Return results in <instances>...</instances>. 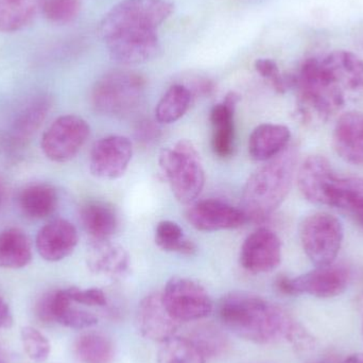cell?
<instances>
[{"instance_id":"cell-40","label":"cell","mask_w":363,"mask_h":363,"mask_svg":"<svg viewBox=\"0 0 363 363\" xmlns=\"http://www.w3.org/2000/svg\"><path fill=\"white\" fill-rule=\"evenodd\" d=\"M339 363H363V353L353 354Z\"/></svg>"},{"instance_id":"cell-3","label":"cell","mask_w":363,"mask_h":363,"mask_svg":"<svg viewBox=\"0 0 363 363\" xmlns=\"http://www.w3.org/2000/svg\"><path fill=\"white\" fill-rule=\"evenodd\" d=\"M296 87L298 113L307 123L328 121L345 106V91L330 80L317 57L302 64Z\"/></svg>"},{"instance_id":"cell-12","label":"cell","mask_w":363,"mask_h":363,"mask_svg":"<svg viewBox=\"0 0 363 363\" xmlns=\"http://www.w3.org/2000/svg\"><path fill=\"white\" fill-rule=\"evenodd\" d=\"M35 311L42 321L57 322L72 330H87L98 324V318L93 313L74 306L65 289L44 294L36 304Z\"/></svg>"},{"instance_id":"cell-25","label":"cell","mask_w":363,"mask_h":363,"mask_svg":"<svg viewBox=\"0 0 363 363\" xmlns=\"http://www.w3.org/2000/svg\"><path fill=\"white\" fill-rule=\"evenodd\" d=\"M81 223L91 241H106L116 232L118 218L111 205L89 202L81 208Z\"/></svg>"},{"instance_id":"cell-29","label":"cell","mask_w":363,"mask_h":363,"mask_svg":"<svg viewBox=\"0 0 363 363\" xmlns=\"http://www.w3.org/2000/svg\"><path fill=\"white\" fill-rule=\"evenodd\" d=\"M44 0H0V32L11 33L29 26L42 11Z\"/></svg>"},{"instance_id":"cell-39","label":"cell","mask_w":363,"mask_h":363,"mask_svg":"<svg viewBox=\"0 0 363 363\" xmlns=\"http://www.w3.org/2000/svg\"><path fill=\"white\" fill-rule=\"evenodd\" d=\"M13 315L8 303L0 296V330H8L12 326Z\"/></svg>"},{"instance_id":"cell-43","label":"cell","mask_w":363,"mask_h":363,"mask_svg":"<svg viewBox=\"0 0 363 363\" xmlns=\"http://www.w3.org/2000/svg\"><path fill=\"white\" fill-rule=\"evenodd\" d=\"M0 363H8V354L1 345H0Z\"/></svg>"},{"instance_id":"cell-8","label":"cell","mask_w":363,"mask_h":363,"mask_svg":"<svg viewBox=\"0 0 363 363\" xmlns=\"http://www.w3.org/2000/svg\"><path fill=\"white\" fill-rule=\"evenodd\" d=\"M351 279L349 269L340 264L317 267L301 277L290 279L279 277L275 281L277 290L286 296L308 294L319 298L340 296L347 290Z\"/></svg>"},{"instance_id":"cell-5","label":"cell","mask_w":363,"mask_h":363,"mask_svg":"<svg viewBox=\"0 0 363 363\" xmlns=\"http://www.w3.org/2000/svg\"><path fill=\"white\" fill-rule=\"evenodd\" d=\"M174 4L167 0H123L106 13L100 23L102 40L127 31H157L169 18Z\"/></svg>"},{"instance_id":"cell-45","label":"cell","mask_w":363,"mask_h":363,"mask_svg":"<svg viewBox=\"0 0 363 363\" xmlns=\"http://www.w3.org/2000/svg\"><path fill=\"white\" fill-rule=\"evenodd\" d=\"M362 335H363V325H362Z\"/></svg>"},{"instance_id":"cell-36","label":"cell","mask_w":363,"mask_h":363,"mask_svg":"<svg viewBox=\"0 0 363 363\" xmlns=\"http://www.w3.org/2000/svg\"><path fill=\"white\" fill-rule=\"evenodd\" d=\"M80 9V0H44L42 11L51 23L65 25L77 18Z\"/></svg>"},{"instance_id":"cell-22","label":"cell","mask_w":363,"mask_h":363,"mask_svg":"<svg viewBox=\"0 0 363 363\" xmlns=\"http://www.w3.org/2000/svg\"><path fill=\"white\" fill-rule=\"evenodd\" d=\"M238 101L239 96L230 91L211 112L213 129L211 146L215 155L222 159L230 157L234 150V112Z\"/></svg>"},{"instance_id":"cell-2","label":"cell","mask_w":363,"mask_h":363,"mask_svg":"<svg viewBox=\"0 0 363 363\" xmlns=\"http://www.w3.org/2000/svg\"><path fill=\"white\" fill-rule=\"evenodd\" d=\"M296 163V149L287 148L252 174L242 194V211L247 220L262 223L281 206L291 188Z\"/></svg>"},{"instance_id":"cell-9","label":"cell","mask_w":363,"mask_h":363,"mask_svg":"<svg viewBox=\"0 0 363 363\" xmlns=\"http://www.w3.org/2000/svg\"><path fill=\"white\" fill-rule=\"evenodd\" d=\"M164 304L178 322L204 319L213 309L208 291L194 279L174 277L166 284L162 294Z\"/></svg>"},{"instance_id":"cell-16","label":"cell","mask_w":363,"mask_h":363,"mask_svg":"<svg viewBox=\"0 0 363 363\" xmlns=\"http://www.w3.org/2000/svg\"><path fill=\"white\" fill-rule=\"evenodd\" d=\"M179 323L166 308L162 294L145 296L138 307L136 326L144 338L163 343L176 336Z\"/></svg>"},{"instance_id":"cell-27","label":"cell","mask_w":363,"mask_h":363,"mask_svg":"<svg viewBox=\"0 0 363 363\" xmlns=\"http://www.w3.org/2000/svg\"><path fill=\"white\" fill-rule=\"evenodd\" d=\"M31 259V241L23 230L10 228L0 233V268H25Z\"/></svg>"},{"instance_id":"cell-20","label":"cell","mask_w":363,"mask_h":363,"mask_svg":"<svg viewBox=\"0 0 363 363\" xmlns=\"http://www.w3.org/2000/svg\"><path fill=\"white\" fill-rule=\"evenodd\" d=\"M324 205L345 211L363 228V179L335 174L328 184Z\"/></svg>"},{"instance_id":"cell-33","label":"cell","mask_w":363,"mask_h":363,"mask_svg":"<svg viewBox=\"0 0 363 363\" xmlns=\"http://www.w3.org/2000/svg\"><path fill=\"white\" fill-rule=\"evenodd\" d=\"M188 338L200 350L207 362L223 355L228 349V340L225 335L220 328L211 324L194 328Z\"/></svg>"},{"instance_id":"cell-7","label":"cell","mask_w":363,"mask_h":363,"mask_svg":"<svg viewBox=\"0 0 363 363\" xmlns=\"http://www.w3.org/2000/svg\"><path fill=\"white\" fill-rule=\"evenodd\" d=\"M301 243L307 257L317 267L334 264L345 237L342 223L328 213L308 216L301 224Z\"/></svg>"},{"instance_id":"cell-14","label":"cell","mask_w":363,"mask_h":363,"mask_svg":"<svg viewBox=\"0 0 363 363\" xmlns=\"http://www.w3.org/2000/svg\"><path fill=\"white\" fill-rule=\"evenodd\" d=\"M281 260V239L268 228L252 233L241 247V266L253 274L271 272L279 266Z\"/></svg>"},{"instance_id":"cell-30","label":"cell","mask_w":363,"mask_h":363,"mask_svg":"<svg viewBox=\"0 0 363 363\" xmlns=\"http://www.w3.org/2000/svg\"><path fill=\"white\" fill-rule=\"evenodd\" d=\"M74 354L81 363H112L115 347L112 340L104 335L86 333L74 342Z\"/></svg>"},{"instance_id":"cell-32","label":"cell","mask_w":363,"mask_h":363,"mask_svg":"<svg viewBox=\"0 0 363 363\" xmlns=\"http://www.w3.org/2000/svg\"><path fill=\"white\" fill-rule=\"evenodd\" d=\"M161 345L157 363H207L206 358L189 338L174 336Z\"/></svg>"},{"instance_id":"cell-26","label":"cell","mask_w":363,"mask_h":363,"mask_svg":"<svg viewBox=\"0 0 363 363\" xmlns=\"http://www.w3.org/2000/svg\"><path fill=\"white\" fill-rule=\"evenodd\" d=\"M59 202L57 190L48 184H32L21 190L18 206L30 219L40 220L55 213Z\"/></svg>"},{"instance_id":"cell-35","label":"cell","mask_w":363,"mask_h":363,"mask_svg":"<svg viewBox=\"0 0 363 363\" xmlns=\"http://www.w3.org/2000/svg\"><path fill=\"white\" fill-rule=\"evenodd\" d=\"M21 343L28 357L35 362H44L50 355L51 345L43 333L32 326H25L21 330Z\"/></svg>"},{"instance_id":"cell-15","label":"cell","mask_w":363,"mask_h":363,"mask_svg":"<svg viewBox=\"0 0 363 363\" xmlns=\"http://www.w3.org/2000/svg\"><path fill=\"white\" fill-rule=\"evenodd\" d=\"M186 217L196 230L202 232L233 230L240 228L247 221L242 209L215 199L194 201L188 208Z\"/></svg>"},{"instance_id":"cell-11","label":"cell","mask_w":363,"mask_h":363,"mask_svg":"<svg viewBox=\"0 0 363 363\" xmlns=\"http://www.w3.org/2000/svg\"><path fill=\"white\" fill-rule=\"evenodd\" d=\"M133 155V147L125 136H106L94 145L89 159L91 174L101 180L123 176Z\"/></svg>"},{"instance_id":"cell-34","label":"cell","mask_w":363,"mask_h":363,"mask_svg":"<svg viewBox=\"0 0 363 363\" xmlns=\"http://www.w3.org/2000/svg\"><path fill=\"white\" fill-rule=\"evenodd\" d=\"M155 242L166 252L192 255L196 247L191 240L184 236L183 230L179 224L172 221H162L155 230Z\"/></svg>"},{"instance_id":"cell-13","label":"cell","mask_w":363,"mask_h":363,"mask_svg":"<svg viewBox=\"0 0 363 363\" xmlns=\"http://www.w3.org/2000/svg\"><path fill=\"white\" fill-rule=\"evenodd\" d=\"M104 40L111 57L123 65L150 61L160 51L157 31L119 32L104 38Z\"/></svg>"},{"instance_id":"cell-18","label":"cell","mask_w":363,"mask_h":363,"mask_svg":"<svg viewBox=\"0 0 363 363\" xmlns=\"http://www.w3.org/2000/svg\"><path fill=\"white\" fill-rule=\"evenodd\" d=\"M333 143L341 159L363 167V113L351 111L343 114L335 125Z\"/></svg>"},{"instance_id":"cell-1","label":"cell","mask_w":363,"mask_h":363,"mask_svg":"<svg viewBox=\"0 0 363 363\" xmlns=\"http://www.w3.org/2000/svg\"><path fill=\"white\" fill-rule=\"evenodd\" d=\"M218 313L226 328L256 345L289 342L300 324L281 307L249 292L226 294L220 301Z\"/></svg>"},{"instance_id":"cell-42","label":"cell","mask_w":363,"mask_h":363,"mask_svg":"<svg viewBox=\"0 0 363 363\" xmlns=\"http://www.w3.org/2000/svg\"><path fill=\"white\" fill-rule=\"evenodd\" d=\"M313 363H339V362L333 356H328V357L320 358Z\"/></svg>"},{"instance_id":"cell-17","label":"cell","mask_w":363,"mask_h":363,"mask_svg":"<svg viewBox=\"0 0 363 363\" xmlns=\"http://www.w3.org/2000/svg\"><path fill=\"white\" fill-rule=\"evenodd\" d=\"M78 241V232L72 222L55 219L38 230L35 247L43 259L57 262L72 255Z\"/></svg>"},{"instance_id":"cell-19","label":"cell","mask_w":363,"mask_h":363,"mask_svg":"<svg viewBox=\"0 0 363 363\" xmlns=\"http://www.w3.org/2000/svg\"><path fill=\"white\" fill-rule=\"evenodd\" d=\"M330 80L343 91H363V60L356 53L335 50L320 60Z\"/></svg>"},{"instance_id":"cell-41","label":"cell","mask_w":363,"mask_h":363,"mask_svg":"<svg viewBox=\"0 0 363 363\" xmlns=\"http://www.w3.org/2000/svg\"><path fill=\"white\" fill-rule=\"evenodd\" d=\"M356 308H357L358 313L363 317V290L356 298Z\"/></svg>"},{"instance_id":"cell-24","label":"cell","mask_w":363,"mask_h":363,"mask_svg":"<svg viewBox=\"0 0 363 363\" xmlns=\"http://www.w3.org/2000/svg\"><path fill=\"white\" fill-rule=\"evenodd\" d=\"M291 138L289 128L274 123L258 125L249 138V152L258 162L270 161L287 149Z\"/></svg>"},{"instance_id":"cell-37","label":"cell","mask_w":363,"mask_h":363,"mask_svg":"<svg viewBox=\"0 0 363 363\" xmlns=\"http://www.w3.org/2000/svg\"><path fill=\"white\" fill-rule=\"evenodd\" d=\"M65 290L70 300L76 304L89 307H104L108 303L106 294L98 288L81 289L78 287H70Z\"/></svg>"},{"instance_id":"cell-28","label":"cell","mask_w":363,"mask_h":363,"mask_svg":"<svg viewBox=\"0 0 363 363\" xmlns=\"http://www.w3.org/2000/svg\"><path fill=\"white\" fill-rule=\"evenodd\" d=\"M50 106L51 102L48 96L40 95L33 98L17 115L13 123L11 133L13 144L23 145L27 142L40 129Z\"/></svg>"},{"instance_id":"cell-38","label":"cell","mask_w":363,"mask_h":363,"mask_svg":"<svg viewBox=\"0 0 363 363\" xmlns=\"http://www.w3.org/2000/svg\"><path fill=\"white\" fill-rule=\"evenodd\" d=\"M134 134H135L138 142L142 143V144H151L160 138L161 130L155 121L145 119L138 123Z\"/></svg>"},{"instance_id":"cell-10","label":"cell","mask_w":363,"mask_h":363,"mask_svg":"<svg viewBox=\"0 0 363 363\" xmlns=\"http://www.w3.org/2000/svg\"><path fill=\"white\" fill-rule=\"evenodd\" d=\"M89 123L76 115H64L53 121L40 142L47 159L55 163H66L74 159L89 136Z\"/></svg>"},{"instance_id":"cell-31","label":"cell","mask_w":363,"mask_h":363,"mask_svg":"<svg viewBox=\"0 0 363 363\" xmlns=\"http://www.w3.org/2000/svg\"><path fill=\"white\" fill-rule=\"evenodd\" d=\"M191 91L184 85H172L160 100L155 117L160 123H172L185 115L191 102Z\"/></svg>"},{"instance_id":"cell-44","label":"cell","mask_w":363,"mask_h":363,"mask_svg":"<svg viewBox=\"0 0 363 363\" xmlns=\"http://www.w3.org/2000/svg\"><path fill=\"white\" fill-rule=\"evenodd\" d=\"M360 45H362V48H363V36L362 38H360Z\"/></svg>"},{"instance_id":"cell-4","label":"cell","mask_w":363,"mask_h":363,"mask_svg":"<svg viewBox=\"0 0 363 363\" xmlns=\"http://www.w3.org/2000/svg\"><path fill=\"white\" fill-rule=\"evenodd\" d=\"M160 167L179 202L191 204L205 185V172L200 153L189 140H181L164 149Z\"/></svg>"},{"instance_id":"cell-21","label":"cell","mask_w":363,"mask_h":363,"mask_svg":"<svg viewBox=\"0 0 363 363\" xmlns=\"http://www.w3.org/2000/svg\"><path fill=\"white\" fill-rule=\"evenodd\" d=\"M336 172L326 157L313 155L305 160L298 172V185L306 200L324 205L328 183Z\"/></svg>"},{"instance_id":"cell-23","label":"cell","mask_w":363,"mask_h":363,"mask_svg":"<svg viewBox=\"0 0 363 363\" xmlns=\"http://www.w3.org/2000/svg\"><path fill=\"white\" fill-rule=\"evenodd\" d=\"M129 264V255L121 245H113L108 240L91 243L87 267L94 274L121 279L128 272Z\"/></svg>"},{"instance_id":"cell-6","label":"cell","mask_w":363,"mask_h":363,"mask_svg":"<svg viewBox=\"0 0 363 363\" xmlns=\"http://www.w3.org/2000/svg\"><path fill=\"white\" fill-rule=\"evenodd\" d=\"M145 87V79L135 72H111L96 83L91 101L96 111L102 114L123 116L142 104Z\"/></svg>"}]
</instances>
